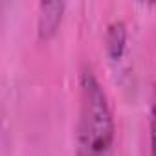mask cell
<instances>
[{
	"instance_id": "4",
	"label": "cell",
	"mask_w": 156,
	"mask_h": 156,
	"mask_svg": "<svg viewBox=\"0 0 156 156\" xmlns=\"http://www.w3.org/2000/svg\"><path fill=\"white\" fill-rule=\"evenodd\" d=\"M149 129H151V154L156 156V88H154L152 103H151V121H149Z\"/></svg>"
},
{
	"instance_id": "2",
	"label": "cell",
	"mask_w": 156,
	"mask_h": 156,
	"mask_svg": "<svg viewBox=\"0 0 156 156\" xmlns=\"http://www.w3.org/2000/svg\"><path fill=\"white\" fill-rule=\"evenodd\" d=\"M62 9H64V2H42L41 4L39 35L42 39H48L55 33L62 19Z\"/></svg>"
},
{
	"instance_id": "1",
	"label": "cell",
	"mask_w": 156,
	"mask_h": 156,
	"mask_svg": "<svg viewBox=\"0 0 156 156\" xmlns=\"http://www.w3.org/2000/svg\"><path fill=\"white\" fill-rule=\"evenodd\" d=\"M77 156H114V118L108 98L92 72L81 73Z\"/></svg>"
},
{
	"instance_id": "3",
	"label": "cell",
	"mask_w": 156,
	"mask_h": 156,
	"mask_svg": "<svg viewBox=\"0 0 156 156\" xmlns=\"http://www.w3.org/2000/svg\"><path fill=\"white\" fill-rule=\"evenodd\" d=\"M125 42H127L125 26L121 22H114L107 31V50H108V55L114 61L121 57V53L125 50Z\"/></svg>"
}]
</instances>
